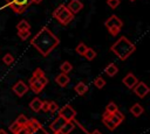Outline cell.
<instances>
[{
    "label": "cell",
    "mask_w": 150,
    "mask_h": 134,
    "mask_svg": "<svg viewBox=\"0 0 150 134\" xmlns=\"http://www.w3.org/2000/svg\"><path fill=\"white\" fill-rule=\"evenodd\" d=\"M59 44V37L55 36L47 27H42L30 40V45H33L45 57L48 56Z\"/></svg>",
    "instance_id": "6da1fadb"
},
{
    "label": "cell",
    "mask_w": 150,
    "mask_h": 134,
    "mask_svg": "<svg viewBox=\"0 0 150 134\" xmlns=\"http://www.w3.org/2000/svg\"><path fill=\"white\" fill-rule=\"evenodd\" d=\"M135 50H136V45L132 42H130L125 36H121L110 47V51H112L121 61H125Z\"/></svg>",
    "instance_id": "7a4b0ae2"
},
{
    "label": "cell",
    "mask_w": 150,
    "mask_h": 134,
    "mask_svg": "<svg viewBox=\"0 0 150 134\" xmlns=\"http://www.w3.org/2000/svg\"><path fill=\"white\" fill-rule=\"evenodd\" d=\"M53 17H54L55 20H57L61 24L67 26V24L74 19V14L67 8V6H66L64 3H61V5H59V6L54 9V12H53Z\"/></svg>",
    "instance_id": "3957f363"
},
{
    "label": "cell",
    "mask_w": 150,
    "mask_h": 134,
    "mask_svg": "<svg viewBox=\"0 0 150 134\" xmlns=\"http://www.w3.org/2000/svg\"><path fill=\"white\" fill-rule=\"evenodd\" d=\"M104 26H105V28L108 29V31H109L112 36H116V35L121 31V29H122V27H123V21H122L117 15L112 14L111 16H109V17L105 20Z\"/></svg>",
    "instance_id": "277c9868"
},
{
    "label": "cell",
    "mask_w": 150,
    "mask_h": 134,
    "mask_svg": "<svg viewBox=\"0 0 150 134\" xmlns=\"http://www.w3.org/2000/svg\"><path fill=\"white\" fill-rule=\"evenodd\" d=\"M48 78L43 75V76H41V77H36V78H34V77H32L30 79H29V87L32 89V91L34 92V93H40L42 90H43V87L48 84Z\"/></svg>",
    "instance_id": "5b68a950"
},
{
    "label": "cell",
    "mask_w": 150,
    "mask_h": 134,
    "mask_svg": "<svg viewBox=\"0 0 150 134\" xmlns=\"http://www.w3.org/2000/svg\"><path fill=\"white\" fill-rule=\"evenodd\" d=\"M6 2L7 6H9L16 14H22L27 9V7L33 3L32 0H6Z\"/></svg>",
    "instance_id": "8992f818"
},
{
    "label": "cell",
    "mask_w": 150,
    "mask_h": 134,
    "mask_svg": "<svg viewBox=\"0 0 150 134\" xmlns=\"http://www.w3.org/2000/svg\"><path fill=\"white\" fill-rule=\"evenodd\" d=\"M59 115L62 117L66 121H70V120L75 119V117H76V111H75L70 105H66V106H63V107L59 111Z\"/></svg>",
    "instance_id": "52a82bcc"
},
{
    "label": "cell",
    "mask_w": 150,
    "mask_h": 134,
    "mask_svg": "<svg viewBox=\"0 0 150 134\" xmlns=\"http://www.w3.org/2000/svg\"><path fill=\"white\" fill-rule=\"evenodd\" d=\"M28 89H29V86H28L23 80H19V82H16V83L13 85V87H12L13 92H14L18 97H22V96H25L26 92L28 91Z\"/></svg>",
    "instance_id": "ba28073f"
},
{
    "label": "cell",
    "mask_w": 150,
    "mask_h": 134,
    "mask_svg": "<svg viewBox=\"0 0 150 134\" xmlns=\"http://www.w3.org/2000/svg\"><path fill=\"white\" fill-rule=\"evenodd\" d=\"M132 90H134L135 94L137 97H139V98H144L149 93V91H150L148 85L145 83H143V82H137V84L132 87Z\"/></svg>",
    "instance_id": "9c48e42d"
},
{
    "label": "cell",
    "mask_w": 150,
    "mask_h": 134,
    "mask_svg": "<svg viewBox=\"0 0 150 134\" xmlns=\"http://www.w3.org/2000/svg\"><path fill=\"white\" fill-rule=\"evenodd\" d=\"M67 8L75 15V14H77L83 8V3L80 0H70L69 3L67 5Z\"/></svg>",
    "instance_id": "30bf717a"
},
{
    "label": "cell",
    "mask_w": 150,
    "mask_h": 134,
    "mask_svg": "<svg viewBox=\"0 0 150 134\" xmlns=\"http://www.w3.org/2000/svg\"><path fill=\"white\" fill-rule=\"evenodd\" d=\"M109 117H110V120L112 121V124L117 127L118 125H121L123 121H124V114L121 113L118 110L115 111L114 113H109Z\"/></svg>",
    "instance_id": "8fae6325"
},
{
    "label": "cell",
    "mask_w": 150,
    "mask_h": 134,
    "mask_svg": "<svg viewBox=\"0 0 150 134\" xmlns=\"http://www.w3.org/2000/svg\"><path fill=\"white\" fill-rule=\"evenodd\" d=\"M137 78H136V76L134 75V73H131V72H129L124 78H123V83H124V85L128 87V89H132L136 84H137Z\"/></svg>",
    "instance_id": "7c38bea8"
},
{
    "label": "cell",
    "mask_w": 150,
    "mask_h": 134,
    "mask_svg": "<svg viewBox=\"0 0 150 134\" xmlns=\"http://www.w3.org/2000/svg\"><path fill=\"white\" fill-rule=\"evenodd\" d=\"M74 125H75V119H73L70 121H66V124L57 132H54V134H68L71 131V128L74 127Z\"/></svg>",
    "instance_id": "4fadbf2b"
},
{
    "label": "cell",
    "mask_w": 150,
    "mask_h": 134,
    "mask_svg": "<svg viewBox=\"0 0 150 134\" xmlns=\"http://www.w3.org/2000/svg\"><path fill=\"white\" fill-rule=\"evenodd\" d=\"M64 124H66V120H64L62 117H60V115H59V117H57V118H56V119L50 124L49 128H50V129L53 131V133H54V132H57V131H59V129H60Z\"/></svg>",
    "instance_id": "5bb4252c"
},
{
    "label": "cell",
    "mask_w": 150,
    "mask_h": 134,
    "mask_svg": "<svg viewBox=\"0 0 150 134\" xmlns=\"http://www.w3.org/2000/svg\"><path fill=\"white\" fill-rule=\"evenodd\" d=\"M55 82L61 86V87H66L68 85V83L70 82L69 77L67 76V73H59L56 77H55Z\"/></svg>",
    "instance_id": "9a60e30c"
},
{
    "label": "cell",
    "mask_w": 150,
    "mask_h": 134,
    "mask_svg": "<svg viewBox=\"0 0 150 134\" xmlns=\"http://www.w3.org/2000/svg\"><path fill=\"white\" fill-rule=\"evenodd\" d=\"M102 122L104 124V126L108 128V129H110V131H114L115 128H116V126L112 124V121L110 120V117H109V112H107V111H104V113L102 114Z\"/></svg>",
    "instance_id": "2e32d148"
},
{
    "label": "cell",
    "mask_w": 150,
    "mask_h": 134,
    "mask_svg": "<svg viewBox=\"0 0 150 134\" xmlns=\"http://www.w3.org/2000/svg\"><path fill=\"white\" fill-rule=\"evenodd\" d=\"M68 134H89V133L87 132V129L77 120H75V125H74V127L71 128V131Z\"/></svg>",
    "instance_id": "e0dca14e"
},
{
    "label": "cell",
    "mask_w": 150,
    "mask_h": 134,
    "mask_svg": "<svg viewBox=\"0 0 150 134\" xmlns=\"http://www.w3.org/2000/svg\"><path fill=\"white\" fill-rule=\"evenodd\" d=\"M74 90H75V92H76L79 96H83L84 93H87L88 86H87V84H84L83 82H79V83L75 85Z\"/></svg>",
    "instance_id": "ac0fdd59"
},
{
    "label": "cell",
    "mask_w": 150,
    "mask_h": 134,
    "mask_svg": "<svg viewBox=\"0 0 150 134\" xmlns=\"http://www.w3.org/2000/svg\"><path fill=\"white\" fill-rule=\"evenodd\" d=\"M104 72L109 76V77H114L117 72H118V68L114 64V63H109L107 66H105V69H104Z\"/></svg>",
    "instance_id": "d6986e66"
},
{
    "label": "cell",
    "mask_w": 150,
    "mask_h": 134,
    "mask_svg": "<svg viewBox=\"0 0 150 134\" xmlns=\"http://www.w3.org/2000/svg\"><path fill=\"white\" fill-rule=\"evenodd\" d=\"M130 112L134 117H139L141 114H143L144 112V108L139 105V104H134L131 107H130Z\"/></svg>",
    "instance_id": "ffe728a7"
},
{
    "label": "cell",
    "mask_w": 150,
    "mask_h": 134,
    "mask_svg": "<svg viewBox=\"0 0 150 134\" xmlns=\"http://www.w3.org/2000/svg\"><path fill=\"white\" fill-rule=\"evenodd\" d=\"M29 106H30V108L34 111V112H39V111H41V106H42V100H40L39 98H34L32 101H30V104H29Z\"/></svg>",
    "instance_id": "44dd1931"
},
{
    "label": "cell",
    "mask_w": 150,
    "mask_h": 134,
    "mask_svg": "<svg viewBox=\"0 0 150 134\" xmlns=\"http://www.w3.org/2000/svg\"><path fill=\"white\" fill-rule=\"evenodd\" d=\"M60 70H61V72H63V73H68V72H70V71L73 70V65L70 64V62L66 61V62H63V63L60 65Z\"/></svg>",
    "instance_id": "7402d4cb"
},
{
    "label": "cell",
    "mask_w": 150,
    "mask_h": 134,
    "mask_svg": "<svg viewBox=\"0 0 150 134\" xmlns=\"http://www.w3.org/2000/svg\"><path fill=\"white\" fill-rule=\"evenodd\" d=\"M88 61H93L95 57H96V51L94 50V49H91V48H87V50H86V52H84V55H83Z\"/></svg>",
    "instance_id": "603a6c76"
},
{
    "label": "cell",
    "mask_w": 150,
    "mask_h": 134,
    "mask_svg": "<svg viewBox=\"0 0 150 134\" xmlns=\"http://www.w3.org/2000/svg\"><path fill=\"white\" fill-rule=\"evenodd\" d=\"M26 134H48V132H47L42 126H40V127L34 128V129H29V131H27Z\"/></svg>",
    "instance_id": "cb8c5ba5"
},
{
    "label": "cell",
    "mask_w": 150,
    "mask_h": 134,
    "mask_svg": "<svg viewBox=\"0 0 150 134\" xmlns=\"http://www.w3.org/2000/svg\"><path fill=\"white\" fill-rule=\"evenodd\" d=\"M87 45L83 43V42H80L77 45H76V48H75V51L79 54V55H81V56H83L84 55V52H86V50H87Z\"/></svg>",
    "instance_id": "d4e9b609"
},
{
    "label": "cell",
    "mask_w": 150,
    "mask_h": 134,
    "mask_svg": "<svg viewBox=\"0 0 150 134\" xmlns=\"http://www.w3.org/2000/svg\"><path fill=\"white\" fill-rule=\"evenodd\" d=\"M18 36L22 40V41H25V40H27L29 36H30V30L29 29H25V30H18Z\"/></svg>",
    "instance_id": "484cf974"
},
{
    "label": "cell",
    "mask_w": 150,
    "mask_h": 134,
    "mask_svg": "<svg viewBox=\"0 0 150 134\" xmlns=\"http://www.w3.org/2000/svg\"><path fill=\"white\" fill-rule=\"evenodd\" d=\"M30 28V24L26 21V20H21L18 24H16V29L18 30H25V29H29Z\"/></svg>",
    "instance_id": "4316f807"
},
{
    "label": "cell",
    "mask_w": 150,
    "mask_h": 134,
    "mask_svg": "<svg viewBox=\"0 0 150 134\" xmlns=\"http://www.w3.org/2000/svg\"><path fill=\"white\" fill-rule=\"evenodd\" d=\"M94 85H95L97 89H103L104 85H105V80H104L102 77H96L95 80H94Z\"/></svg>",
    "instance_id": "83f0119b"
},
{
    "label": "cell",
    "mask_w": 150,
    "mask_h": 134,
    "mask_svg": "<svg viewBox=\"0 0 150 134\" xmlns=\"http://www.w3.org/2000/svg\"><path fill=\"white\" fill-rule=\"evenodd\" d=\"M2 62L6 64V65H11L13 62H14V57H13V55L12 54H6L5 56H4V58H2Z\"/></svg>",
    "instance_id": "f1b7e54d"
},
{
    "label": "cell",
    "mask_w": 150,
    "mask_h": 134,
    "mask_svg": "<svg viewBox=\"0 0 150 134\" xmlns=\"http://www.w3.org/2000/svg\"><path fill=\"white\" fill-rule=\"evenodd\" d=\"M118 110V107H117V105L115 104V103H112V101H110L107 106H105V111L107 112H109V113H114L115 111H117Z\"/></svg>",
    "instance_id": "f546056e"
},
{
    "label": "cell",
    "mask_w": 150,
    "mask_h": 134,
    "mask_svg": "<svg viewBox=\"0 0 150 134\" xmlns=\"http://www.w3.org/2000/svg\"><path fill=\"white\" fill-rule=\"evenodd\" d=\"M27 120H28V119L26 118V115H25V114H20V115L16 118V120H15V121H16L20 126H23V125L27 122Z\"/></svg>",
    "instance_id": "4dcf8cb0"
},
{
    "label": "cell",
    "mask_w": 150,
    "mask_h": 134,
    "mask_svg": "<svg viewBox=\"0 0 150 134\" xmlns=\"http://www.w3.org/2000/svg\"><path fill=\"white\" fill-rule=\"evenodd\" d=\"M57 108H59V106H57V104H56L55 101H49L48 112H50V113H54V112H56V111H57Z\"/></svg>",
    "instance_id": "1f68e13d"
},
{
    "label": "cell",
    "mask_w": 150,
    "mask_h": 134,
    "mask_svg": "<svg viewBox=\"0 0 150 134\" xmlns=\"http://www.w3.org/2000/svg\"><path fill=\"white\" fill-rule=\"evenodd\" d=\"M120 0H107V3H108V6L110 7V8H112V9H115L118 5H120Z\"/></svg>",
    "instance_id": "d6a6232c"
},
{
    "label": "cell",
    "mask_w": 150,
    "mask_h": 134,
    "mask_svg": "<svg viewBox=\"0 0 150 134\" xmlns=\"http://www.w3.org/2000/svg\"><path fill=\"white\" fill-rule=\"evenodd\" d=\"M19 128H20V125H19L16 121H14L13 124H11V126H9V131H11L13 134H15V133L18 132Z\"/></svg>",
    "instance_id": "836d02e7"
},
{
    "label": "cell",
    "mask_w": 150,
    "mask_h": 134,
    "mask_svg": "<svg viewBox=\"0 0 150 134\" xmlns=\"http://www.w3.org/2000/svg\"><path fill=\"white\" fill-rule=\"evenodd\" d=\"M27 133V128L26 126H20V128L18 129V132L15 134H26Z\"/></svg>",
    "instance_id": "e575fe53"
},
{
    "label": "cell",
    "mask_w": 150,
    "mask_h": 134,
    "mask_svg": "<svg viewBox=\"0 0 150 134\" xmlns=\"http://www.w3.org/2000/svg\"><path fill=\"white\" fill-rule=\"evenodd\" d=\"M48 106H49V101H42L41 110L45 111V112H48Z\"/></svg>",
    "instance_id": "d590c367"
},
{
    "label": "cell",
    "mask_w": 150,
    "mask_h": 134,
    "mask_svg": "<svg viewBox=\"0 0 150 134\" xmlns=\"http://www.w3.org/2000/svg\"><path fill=\"white\" fill-rule=\"evenodd\" d=\"M89 134H102L98 129H94V132H91V133H89Z\"/></svg>",
    "instance_id": "8d00e7d4"
},
{
    "label": "cell",
    "mask_w": 150,
    "mask_h": 134,
    "mask_svg": "<svg viewBox=\"0 0 150 134\" xmlns=\"http://www.w3.org/2000/svg\"><path fill=\"white\" fill-rule=\"evenodd\" d=\"M42 1H43V0H32L33 3H41Z\"/></svg>",
    "instance_id": "74e56055"
},
{
    "label": "cell",
    "mask_w": 150,
    "mask_h": 134,
    "mask_svg": "<svg viewBox=\"0 0 150 134\" xmlns=\"http://www.w3.org/2000/svg\"><path fill=\"white\" fill-rule=\"evenodd\" d=\"M0 134H7V132L5 129H0Z\"/></svg>",
    "instance_id": "f35d334b"
},
{
    "label": "cell",
    "mask_w": 150,
    "mask_h": 134,
    "mask_svg": "<svg viewBox=\"0 0 150 134\" xmlns=\"http://www.w3.org/2000/svg\"><path fill=\"white\" fill-rule=\"evenodd\" d=\"M130 1H131V2H134V1H135V0H130Z\"/></svg>",
    "instance_id": "ab89813d"
}]
</instances>
